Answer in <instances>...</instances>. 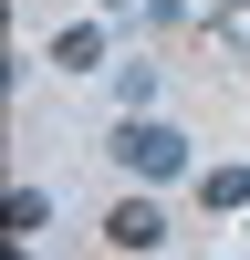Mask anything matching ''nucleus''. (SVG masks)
I'll return each mask as SVG.
<instances>
[{
    "instance_id": "obj_7",
    "label": "nucleus",
    "mask_w": 250,
    "mask_h": 260,
    "mask_svg": "<svg viewBox=\"0 0 250 260\" xmlns=\"http://www.w3.org/2000/svg\"><path fill=\"white\" fill-rule=\"evenodd\" d=\"M94 11H125V0H94Z\"/></svg>"
},
{
    "instance_id": "obj_1",
    "label": "nucleus",
    "mask_w": 250,
    "mask_h": 260,
    "mask_svg": "<svg viewBox=\"0 0 250 260\" xmlns=\"http://www.w3.org/2000/svg\"><path fill=\"white\" fill-rule=\"evenodd\" d=\"M115 167H125V177H177V167H188V136L157 125V115H125L115 125Z\"/></svg>"
},
{
    "instance_id": "obj_5",
    "label": "nucleus",
    "mask_w": 250,
    "mask_h": 260,
    "mask_svg": "<svg viewBox=\"0 0 250 260\" xmlns=\"http://www.w3.org/2000/svg\"><path fill=\"white\" fill-rule=\"evenodd\" d=\"M146 94H157V62H125V73H115V104H125V115H146Z\"/></svg>"
},
{
    "instance_id": "obj_8",
    "label": "nucleus",
    "mask_w": 250,
    "mask_h": 260,
    "mask_svg": "<svg viewBox=\"0 0 250 260\" xmlns=\"http://www.w3.org/2000/svg\"><path fill=\"white\" fill-rule=\"evenodd\" d=\"M229 11H250V0H229Z\"/></svg>"
},
{
    "instance_id": "obj_3",
    "label": "nucleus",
    "mask_w": 250,
    "mask_h": 260,
    "mask_svg": "<svg viewBox=\"0 0 250 260\" xmlns=\"http://www.w3.org/2000/svg\"><path fill=\"white\" fill-rule=\"evenodd\" d=\"M52 62H63V73H94V62H104V31H94V21L52 31Z\"/></svg>"
},
{
    "instance_id": "obj_2",
    "label": "nucleus",
    "mask_w": 250,
    "mask_h": 260,
    "mask_svg": "<svg viewBox=\"0 0 250 260\" xmlns=\"http://www.w3.org/2000/svg\"><path fill=\"white\" fill-rule=\"evenodd\" d=\"M104 240H115V250H157V240H167V219H157L146 198H115V208H104Z\"/></svg>"
},
{
    "instance_id": "obj_6",
    "label": "nucleus",
    "mask_w": 250,
    "mask_h": 260,
    "mask_svg": "<svg viewBox=\"0 0 250 260\" xmlns=\"http://www.w3.org/2000/svg\"><path fill=\"white\" fill-rule=\"evenodd\" d=\"M42 219H52V198H42V187H11V240H32Z\"/></svg>"
},
{
    "instance_id": "obj_4",
    "label": "nucleus",
    "mask_w": 250,
    "mask_h": 260,
    "mask_svg": "<svg viewBox=\"0 0 250 260\" xmlns=\"http://www.w3.org/2000/svg\"><path fill=\"white\" fill-rule=\"evenodd\" d=\"M198 208L219 219V208H250V167H208L198 177Z\"/></svg>"
}]
</instances>
